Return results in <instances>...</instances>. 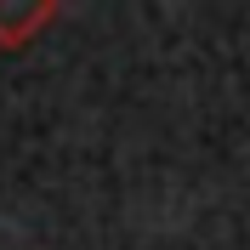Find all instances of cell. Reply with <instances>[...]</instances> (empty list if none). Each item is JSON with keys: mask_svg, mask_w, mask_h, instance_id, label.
Returning <instances> with one entry per match:
<instances>
[{"mask_svg": "<svg viewBox=\"0 0 250 250\" xmlns=\"http://www.w3.org/2000/svg\"><path fill=\"white\" fill-rule=\"evenodd\" d=\"M57 17H62L57 0H0V51H23Z\"/></svg>", "mask_w": 250, "mask_h": 250, "instance_id": "6da1fadb", "label": "cell"}]
</instances>
